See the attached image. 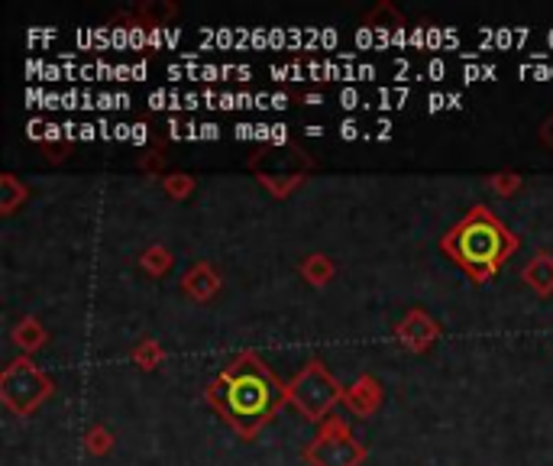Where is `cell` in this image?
Here are the masks:
<instances>
[{
  "label": "cell",
  "instance_id": "6da1fadb",
  "mask_svg": "<svg viewBox=\"0 0 553 466\" xmlns=\"http://www.w3.org/2000/svg\"><path fill=\"white\" fill-rule=\"evenodd\" d=\"M214 405L224 411L230 424H237L243 434H250L256 424H262L282 402L279 382L269 376V369L243 356L230 363L211 389Z\"/></svg>",
  "mask_w": 553,
  "mask_h": 466
},
{
  "label": "cell",
  "instance_id": "7a4b0ae2",
  "mask_svg": "<svg viewBox=\"0 0 553 466\" xmlns=\"http://www.w3.org/2000/svg\"><path fill=\"white\" fill-rule=\"evenodd\" d=\"M511 246H515V240L508 237L505 227L482 211H476L466 224H460L447 237V250L460 259V266H466L476 279H486L489 272L499 269V263Z\"/></svg>",
  "mask_w": 553,
  "mask_h": 466
}]
</instances>
